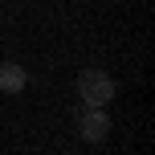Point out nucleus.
<instances>
[{
	"label": "nucleus",
	"mask_w": 155,
	"mask_h": 155,
	"mask_svg": "<svg viewBox=\"0 0 155 155\" xmlns=\"http://www.w3.org/2000/svg\"><path fill=\"white\" fill-rule=\"evenodd\" d=\"M78 135H82L86 143H102L110 135V114H106V110L82 106V114H78Z\"/></svg>",
	"instance_id": "nucleus-2"
},
{
	"label": "nucleus",
	"mask_w": 155,
	"mask_h": 155,
	"mask_svg": "<svg viewBox=\"0 0 155 155\" xmlns=\"http://www.w3.org/2000/svg\"><path fill=\"white\" fill-rule=\"evenodd\" d=\"M114 94H118V86H114V78L106 70H82L78 74V98H82V106L106 110L114 102Z\"/></svg>",
	"instance_id": "nucleus-1"
},
{
	"label": "nucleus",
	"mask_w": 155,
	"mask_h": 155,
	"mask_svg": "<svg viewBox=\"0 0 155 155\" xmlns=\"http://www.w3.org/2000/svg\"><path fill=\"white\" fill-rule=\"evenodd\" d=\"M29 86V70L21 61H0V94H21Z\"/></svg>",
	"instance_id": "nucleus-3"
}]
</instances>
